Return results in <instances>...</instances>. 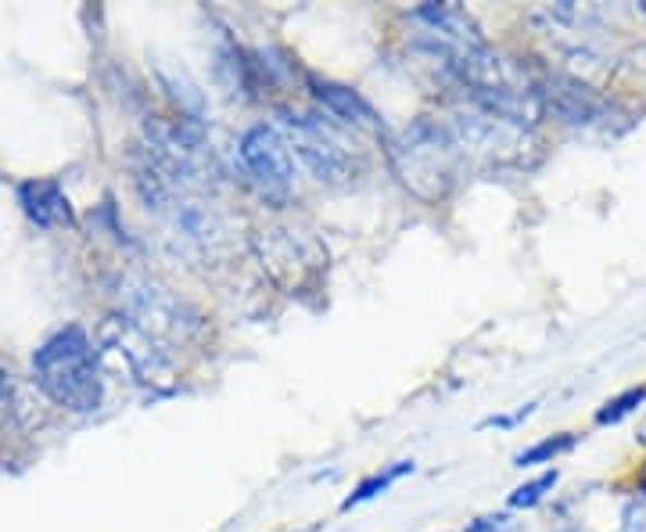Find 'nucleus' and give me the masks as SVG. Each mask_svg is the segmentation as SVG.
Returning <instances> with one entry per match:
<instances>
[{
  "instance_id": "f3484780",
  "label": "nucleus",
  "mask_w": 646,
  "mask_h": 532,
  "mask_svg": "<svg viewBox=\"0 0 646 532\" xmlns=\"http://www.w3.org/2000/svg\"><path fill=\"white\" fill-rule=\"evenodd\" d=\"M561 482V472H542L539 478H531V482H525V486H517L511 497H506V504L511 507H536V504H542L546 500V493H553V486Z\"/></svg>"
},
{
  "instance_id": "6ab92c4d",
  "label": "nucleus",
  "mask_w": 646,
  "mask_h": 532,
  "mask_svg": "<svg viewBox=\"0 0 646 532\" xmlns=\"http://www.w3.org/2000/svg\"><path fill=\"white\" fill-rule=\"evenodd\" d=\"M4 403H8V378L0 375V406H4Z\"/></svg>"
},
{
  "instance_id": "9b49d317",
  "label": "nucleus",
  "mask_w": 646,
  "mask_h": 532,
  "mask_svg": "<svg viewBox=\"0 0 646 532\" xmlns=\"http://www.w3.org/2000/svg\"><path fill=\"white\" fill-rule=\"evenodd\" d=\"M536 83V97L542 105V116L550 113L553 119H561L564 127H596L607 116V102L593 91L586 80L571 76V72H542L531 76Z\"/></svg>"
},
{
  "instance_id": "4468645a",
  "label": "nucleus",
  "mask_w": 646,
  "mask_h": 532,
  "mask_svg": "<svg viewBox=\"0 0 646 532\" xmlns=\"http://www.w3.org/2000/svg\"><path fill=\"white\" fill-rule=\"evenodd\" d=\"M409 472H414V461H395L392 468H384V472L363 478V482H359V486H356V493H349V497H345L342 511H352V507L367 504V500H374L378 493H384L388 486H395V482H399L403 475H409Z\"/></svg>"
},
{
  "instance_id": "412c9836",
  "label": "nucleus",
  "mask_w": 646,
  "mask_h": 532,
  "mask_svg": "<svg viewBox=\"0 0 646 532\" xmlns=\"http://www.w3.org/2000/svg\"><path fill=\"white\" fill-rule=\"evenodd\" d=\"M636 439H639V447H646V428L639 431V436H636Z\"/></svg>"
},
{
  "instance_id": "4be33fe9",
  "label": "nucleus",
  "mask_w": 646,
  "mask_h": 532,
  "mask_svg": "<svg viewBox=\"0 0 646 532\" xmlns=\"http://www.w3.org/2000/svg\"><path fill=\"white\" fill-rule=\"evenodd\" d=\"M639 15L646 19V0H639Z\"/></svg>"
},
{
  "instance_id": "20e7f679",
  "label": "nucleus",
  "mask_w": 646,
  "mask_h": 532,
  "mask_svg": "<svg viewBox=\"0 0 646 532\" xmlns=\"http://www.w3.org/2000/svg\"><path fill=\"white\" fill-rule=\"evenodd\" d=\"M116 295H119V314L130 317L136 328H144L158 342H191L205 328L202 314L191 303H183L177 292H169L166 284L147 274L127 270L119 277Z\"/></svg>"
},
{
  "instance_id": "7ed1b4c3",
  "label": "nucleus",
  "mask_w": 646,
  "mask_h": 532,
  "mask_svg": "<svg viewBox=\"0 0 646 532\" xmlns=\"http://www.w3.org/2000/svg\"><path fill=\"white\" fill-rule=\"evenodd\" d=\"M144 152L183 194H198L213 177V147L198 119L152 116L144 122Z\"/></svg>"
},
{
  "instance_id": "423d86ee",
  "label": "nucleus",
  "mask_w": 646,
  "mask_h": 532,
  "mask_svg": "<svg viewBox=\"0 0 646 532\" xmlns=\"http://www.w3.org/2000/svg\"><path fill=\"white\" fill-rule=\"evenodd\" d=\"M445 127L453 130L464 158L475 155V158H489V163H517V158H525L531 144V130H521L514 122L484 113L481 105L467 102V97H459L450 108Z\"/></svg>"
},
{
  "instance_id": "f257e3e1",
  "label": "nucleus",
  "mask_w": 646,
  "mask_h": 532,
  "mask_svg": "<svg viewBox=\"0 0 646 532\" xmlns=\"http://www.w3.org/2000/svg\"><path fill=\"white\" fill-rule=\"evenodd\" d=\"M392 169L403 188L420 198V202H442L456 188L459 169H464V152L445 127V119L420 116L388 144Z\"/></svg>"
},
{
  "instance_id": "ddd939ff",
  "label": "nucleus",
  "mask_w": 646,
  "mask_h": 532,
  "mask_svg": "<svg viewBox=\"0 0 646 532\" xmlns=\"http://www.w3.org/2000/svg\"><path fill=\"white\" fill-rule=\"evenodd\" d=\"M19 205L36 227H69L72 224V202L61 191L58 180H26L19 184Z\"/></svg>"
},
{
  "instance_id": "39448f33",
  "label": "nucleus",
  "mask_w": 646,
  "mask_h": 532,
  "mask_svg": "<svg viewBox=\"0 0 646 532\" xmlns=\"http://www.w3.org/2000/svg\"><path fill=\"white\" fill-rule=\"evenodd\" d=\"M97 342H101L105 360H119L133 375V381H141L152 392H172V386H177V370H172L166 350L144 328H136L130 317L111 314L108 320H101Z\"/></svg>"
},
{
  "instance_id": "9d476101",
  "label": "nucleus",
  "mask_w": 646,
  "mask_h": 532,
  "mask_svg": "<svg viewBox=\"0 0 646 532\" xmlns=\"http://www.w3.org/2000/svg\"><path fill=\"white\" fill-rule=\"evenodd\" d=\"M169 238L177 241L180 252L198 259H216L227 249V224L213 205L202 202L198 194H177V202L166 209Z\"/></svg>"
},
{
  "instance_id": "0eeeda50",
  "label": "nucleus",
  "mask_w": 646,
  "mask_h": 532,
  "mask_svg": "<svg viewBox=\"0 0 646 532\" xmlns=\"http://www.w3.org/2000/svg\"><path fill=\"white\" fill-rule=\"evenodd\" d=\"M280 133L288 147H295V155L302 158L306 169L313 173L320 184H352L356 177V158L349 147L342 144V138L331 127H323L316 116H302L291 113V108H280Z\"/></svg>"
},
{
  "instance_id": "2eb2a0df",
  "label": "nucleus",
  "mask_w": 646,
  "mask_h": 532,
  "mask_svg": "<svg viewBox=\"0 0 646 532\" xmlns=\"http://www.w3.org/2000/svg\"><path fill=\"white\" fill-rule=\"evenodd\" d=\"M578 447V436L575 431H561V436H550V439H542L536 442V447H528V450H521L514 457V464L517 468H536V464H550L557 461V457H564Z\"/></svg>"
},
{
  "instance_id": "6e6552de",
  "label": "nucleus",
  "mask_w": 646,
  "mask_h": 532,
  "mask_svg": "<svg viewBox=\"0 0 646 532\" xmlns=\"http://www.w3.org/2000/svg\"><path fill=\"white\" fill-rule=\"evenodd\" d=\"M531 22L550 36V44H557L567 61H586V69H603L611 61V51H607V36L600 26V15L593 8L582 4H546L539 8Z\"/></svg>"
},
{
  "instance_id": "f8f14e48",
  "label": "nucleus",
  "mask_w": 646,
  "mask_h": 532,
  "mask_svg": "<svg viewBox=\"0 0 646 532\" xmlns=\"http://www.w3.org/2000/svg\"><path fill=\"white\" fill-rule=\"evenodd\" d=\"M309 91H313L316 102L327 108V113L338 119L345 130L374 133V138H381V133H384V119L374 113V105H370L363 94L352 91V86L334 83V80H320V76H309Z\"/></svg>"
},
{
  "instance_id": "f03ea898",
  "label": "nucleus",
  "mask_w": 646,
  "mask_h": 532,
  "mask_svg": "<svg viewBox=\"0 0 646 532\" xmlns=\"http://www.w3.org/2000/svg\"><path fill=\"white\" fill-rule=\"evenodd\" d=\"M33 378L58 406L91 414L101 403V356L83 328H61L33 356Z\"/></svg>"
},
{
  "instance_id": "a211bd4d",
  "label": "nucleus",
  "mask_w": 646,
  "mask_h": 532,
  "mask_svg": "<svg viewBox=\"0 0 646 532\" xmlns=\"http://www.w3.org/2000/svg\"><path fill=\"white\" fill-rule=\"evenodd\" d=\"M506 529H511V518L506 515H484L475 525H467L464 532H506Z\"/></svg>"
},
{
  "instance_id": "dca6fc26",
  "label": "nucleus",
  "mask_w": 646,
  "mask_h": 532,
  "mask_svg": "<svg viewBox=\"0 0 646 532\" xmlns=\"http://www.w3.org/2000/svg\"><path fill=\"white\" fill-rule=\"evenodd\" d=\"M646 403V386L636 389H625L614 400H607L600 411H596V425H618V421H625L629 414H636L639 406Z\"/></svg>"
},
{
  "instance_id": "1a4fd4ad",
  "label": "nucleus",
  "mask_w": 646,
  "mask_h": 532,
  "mask_svg": "<svg viewBox=\"0 0 646 532\" xmlns=\"http://www.w3.org/2000/svg\"><path fill=\"white\" fill-rule=\"evenodd\" d=\"M238 155L244 163L248 180L273 202H284L295 188V163H291V147L284 141V133L277 127H259L244 130V138L238 144Z\"/></svg>"
},
{
  "instance_id": "aec40b11",
  "label": "nucleus",
  "mask_w": 646,
  "mask_h": 532,
  "mask_svg": "<svg viewBox=\"0 0 646 532\" xmlns=\"http://www.w3.org/2000/svg\"><path fill=\"white\" fill-rule=\"evenodd\" d=\"M639 493H643V497H646V468H643V472H639Z\"/></svg>"
}]
</instances>
